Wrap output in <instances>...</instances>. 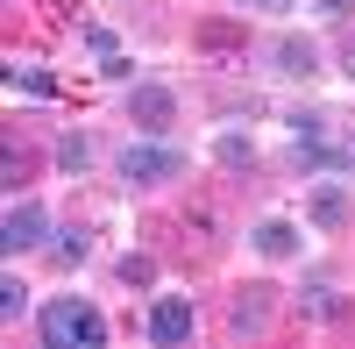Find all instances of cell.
I'll return each mask as SVG.
<instances>
[{"mask_svg": "<svg viewBox=\"0 0 355 349\" xmlns=\"http://www.w3.org/2000/svg\"><path fill=\"white\" fill-rule=\"evenodd\" d=\"M36 335H43L50 349H100V342H107V314H100L93 300H78V293H57V300H43V314H36Z\"/></svg>", "mask_w": 355, "mask_h": 349, "instance_id": "obj_1", "label": "cell"}, {"mask_svg": "<svg viewBox=\"0 0 355 349\" xmlns=\"http://www.w3.org/2000/svg\"><path fill=\"white\" fill-rule=\"evenodd\" d=\"M121 179H128V186L185 179V150H171V143H128V150H121Z\"/></svg>", "mask_w": 355, "mask_h": 349, "instance_id": "obj_2", "label": "cell"}, {"mask_svg": "<svg viewBox=\"0 0 355 349\" xmlns=\"http://www.w3.org/2000/svg\"><path fill=\"white\" fill-rule=\"evenodd\" d=\"M43 236H50V214L36 207V200H15L8 221H0V250H8V257H28V250H43Z\"/></svg>", "mask_w": 355, "mask_h": 349, "instance_id": "obj_3", "label": "cell"}, {"mask_svg": "<svg viewBox=\"0 0 355 349\" xmlns=\"http://www.w3.org/2000/svg\"><path fill=\"white\" fill-rule=\"evenodd\" d=\"M192 328H199V314H192V300H178V293H164V300L150 307V321H142V335H150L157 349H171V342H192Z\"/></svg>", "mask_w": 355, "mask_h": 349, "instance_id": "obj_4", "label": "cell"}, {"mask_svg": "<svg viewBox=\"0 0 355 349\" xmlns=\"http://www.w3.org/2000/svg\"><path fill=\"white\" fill-rule=\"evenodd\" d=\"M128 122L135 129H171L178 122V93H171V86H157V79H142V86H128Z\"/></svg>", "mask_w": 355, "mask_h": 349, "instance_id": "obj_5", "label": "cell"}, {"mask_svg": "<svg viewBox=\"0 0 355 349\" xmlns=\"http://www.w3.org/2000/svg\"><path fill=\"white\" fill-rule=\"evenodd\" d=\"M270 57H277V72H284V79H313V72H320V50H313L306 36H284Z\"/></svg>", "mask_w": 355, "mask_h": 349, "instance_id": "obj_6", "label": "cell"}, {"mask_svg": "<svg viewBox=\"0 0 355 349\" xmlns=\"http://www.w3.org/2000/svg\"><path fill=\"white\" fill-rule=\"evenodd\" d=\"M348 221H355L348 193H341V186H320V193H313V228H327V236H334V228H348Z\"/></svg>", "mask_w": 355, "mask_h": 349, "instance_id": "obj_7", "label": "cell"}, {"mask_svg": "<svg viewBox=\"0 0 355 349\" xmlns=\"http://www.w3.org/2000/svg\"><path fill=\"white\" fill-rule=\"evenodd\" d=\"M263 314H270V285H242L227 321H234V328H263Z\"/></svg>", "mask_w": 355, "mask_h": 349, "instance_id": "obj_8", "label": "cell"}, {"mask_svg": "<svg viewBox=\"0 0 355 349\" xmlns=\"http://www.w3.org/2000/svg\"><path fill=\"white\" fill-rule=\"evenodd\" d=\"M256 250L263 257H299V228H291V221H263L256 228Z\"/></svg>", "mask_w": 355, "mask_h": 349, "instance_id": "obj_9", "label": "cell"}, {"mask_svg": "<svg viewBox=\"0 0 355 349\" xmlns=\"http://www.w3.org/2000/svg\"><path fill=\"white\" fill-rule=\"evenodd\" d=\"M21 307H28V285L8 271V278H0V321H21Z\"/></svg>", "mask_w": 355, "mask_h": 349, "instance_id": "obj_10", "label": "cell"}, {"mask_svg": "<svg viewBox=\"0 0 355 349\" xmlns=\"http://www.w3.org/2000/svg\"><path fill=\"white\" fill-rule=\"evenodd\" d=\"M199 43H206V50H242V29H227V22H199Z\"/></svg>", "mask_w": 355, "mask_h": 349, "instance_id": "obj_11", "label": "cell"}, {"mask_svg": "<svg viewBox=\"0 0 355 349\" xmlns=\"http://www.w3.org/2000/svg\"><path fill=\"white\" fill-rule=\"evenodd\" d=\"M85 157H93V143H85V136H64V143H57V164H64V171H85Z\"/></svg>", "mask_w": 355, "mask_h": 349, "instance_id": "obj_12", "label": "cell"}, {"mask_svg": "<svg viewBox=\"0 0 355 349\" xmlns=\"http://www.w3.org/2000/svg\"><path fill=\"white\" fill-rule=\"evenodd\" d=\"M85 250H93V236H85V228L71 221V228H64V236H57V257H64V264H78V257H85Z\"/></svg>", "mask_w": 355, "mask_h": 349, "instance_id": "obj_13", "label": "cell"}, {"mask_svg": "<svg viewBox=\"0 0 355 349\" xmlns=\"http://www.w3.org/2000/svg\"><path fill=\"white\" fill-rule=\"evenodd\" d=\"M220 164H227V171H249V164H256V150H249L242 136H220Z\"/></svg>", "mask_w": 355, "mask_h": 349, "instance_id": "obj_14", "label": "cell"}, {"mask_svg": "<svg viewBox=\"0 0 355 349\" xmlns=\"http://www.w3.org/2000/svg\"><path fill=\"white\" fill-rule=\"evenodd\" d=\"M150 278H157L150 257H121V285H150Z\"/></svg>", "mask_w": 355, "mask_h": 349, "instance_id": "obj_15", "label": "cell"}, {"mask_svg": "<svg viewBox=\"0 0 355 349\" xmlns=\"http://www.w3.org/2000/svg\"><path fill=\"white\" fill-rule=\"evenodd\" d=\"M0 171H8V186L21 193V179H28V164H21V150H8V157H0Z\"/></svg>", "mask_w": 355, "mask_h": 349, "instance_id": "obj_16", "label": "cell"}, {"mask_svg": "<svg viewBox=\"0 0 355 349\" xmlns=\"http://www.w3.org/2000/svg\"><path fill=\"white\" fill-rule=\"evenodd\" d=\"M242 8H270V15H284V8H291V0H242Z\"/></svg>", "mask_w": 355, "mask_h": 349, "instance_id": "obj_17", "label": "cell"}, {"mask_svg": "<svg viewBox=\"0 0 355 349\" xmlns=\"http://www.w3.org/2000/svg\"><path fill=\"white\" fill-rule=\"evenodd\" d=\"M355 8V0H320V15H348Z\"/></svg>", "mask_w": 355, "mask_h": 349, "instance_id": "obj_18", "label": "cell"}]
</instances>
